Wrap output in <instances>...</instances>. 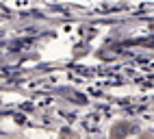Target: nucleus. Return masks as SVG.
<instances>
[{
	"mask_svg": "<svg viewBox=\"0 0 154 139\" xmlns=\"http://www.w3.org/2000/svg\"><path fill=\"white\" fill-rule=\"evenodd\" d=\"M130 131H135V128H130L128 124H117V126H113V139H124Z\"/></svg>",
	"mask_w": 154,
	"mask_h": 139,
	"instance_id": "f257e3e1",
	"label": "nucleus"
}]
</instances>
